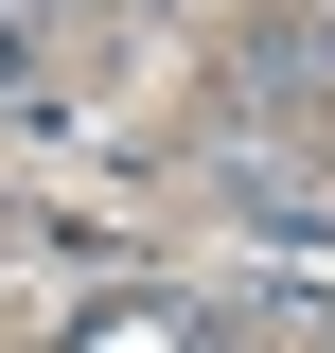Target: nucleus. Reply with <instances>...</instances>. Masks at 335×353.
<instances>
[{
    "label": "nucleus",
    "mask_w": 335,
    "mask_h": 353,
    "mask_svg": "<svg viewBox=\"0 0 335 353\" xmlns=\"http://www.w3.org/2000/svg\"><path fill=\"white\" fill-rule=\"evenodd\" d=\"M318 18H335V0H318Z\"/></svg>",
    "instance_id": "1"
}]
</instances>
